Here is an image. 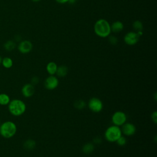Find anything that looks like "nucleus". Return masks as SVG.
Masks as SVG:
<instances>
[{
    "label": "nucleus",
    "mask_w": 157,
    "mask_h": 157,
    "mask_svg": "<svg viewBox=\"0 0 157 157\" xmlns=\"http://www.w3.org/2000/svg\"><path fill=\"white\" fill-rule=\"evenodd\" d=\"M39 77H37L36 76H34L31 78V83L34 86L35 85H37L39 83Z\"/></svg>",
    "instance_id": "393cba45"
},
{
    "label": "nucleus",
    "mask_w": 157,
    "mask_h": 157,
    "mask_svg": "<svg viewBox=\"0 0 157 157\" xmlns=\"http://www.w3.org/2000/svg\"><path fill=\"white\" fill-rule=\"evenodd\" d=\"M121 132L126 136H132L136 132V126L131 123H125L121 126Z\"/></svg>",
    "instance_id": "9d476101"
},
{
    "label": "nucleus",
    "mask_w": 157,
    "mask_h": 157,
    "mask_svg": "<svg viewBox=\"0 0 157 157\" xmlns=\"http://www.w3.org/2000/svg\"><path fill=\"white\" fill-rule=\"evenodd\" d=\"M36 142L33 139H27L23 144V147L26 150H33L36 147Z\"/></svg>",
    "instance_id": "dca6fc26"
},
{
    "label": "nucleus",
    "mask_w": 157,
    "mask_h": 157,
    "mask_svg": "<svg viewBox=\"0 0 157 157\" xmlns=\"http://www.w3.org/2000/svg\"><path fill=\"white\" fill-rule=\"evenodd\" d=\"M74 106L78 110H82V109L85 108L86 106L85 102L82 99L76 100L74 103Z\"/></svg>",
    "instance_id": "412c9836"
},
{
    "label": "nucleus",
    "mask_w": 157,
    "mask_h": 157,
    "mask_svg": "<svg viewBox=\"0 0 157 157\" xmlns=\"http://www.w3.org/2000/svg\"><path fill=\"white\" fill-rule=\"evenodd\" d=\"M109 41L112 45H116L118 42V39L114 36H109Z\"/></svg>",
    "instance_id": "5701e85b"
},
{
    "label": "nucleus",
    "mask_w": 157,
    "mask_h": 157,
    "mask_svg": "<svg viewBox=\"0 0 157 157\" xmlns=\"http://www.w3.org/2000/svg\"><path fill=\"white\" fill-rule=\"evenodd\" d=\"M57 67L58 66L55 62L50 61L47 64L46 70L50 75H54L55 74H56Z\"/></svg>",
    "instance_id": "ddd939ff"
},
{
    "label": "nucleus",
    "mask_w": 157,
    "mask_h": 157,
    "mask_svg": "<svg viewBox=\"0 0 157 157\" xmlns=\"http://www.w3.org/2000/svg\"><path fill=\"white\" fill-rule=\"evenodd\" d=\"M1 64L6 69H9L13 66V60L10 57H4L2 59Z\"/></svg>",
    "instance_id": "a211bd4d"
},
{
    "label": "nucleus",
    "mask_w": 157,
    "mask_h": 157,
    "mask_svg": "<svg viewBox=\"0 0 157 157\" xmlns=\"http://www.w3.org/2000/svg\"><path fill=\"white\" fill-rule=\"evenodd\" d=\"M35 93V88L31 83H26L21 88V93L25 98H30L33 96Z\"/></svg>",
    "instance_id": "9b49d317"
},
{
    "label": "nucleus",
    "mask_w": 157,
    "mask_h": 157,
    "mask_svg": "<svg viewBox=\"0 0 157 157\" xmlns=\"http://www.w3.org/2000/svg\"><path fill=\"white\" fill-rule=\"evenodd\" d=\"M139 37L140 36L136 32L130 31L124 35V41L125 44L128 45H134L138 42Z\"/></svg>",
    "instance_id": "0eeeda50"
},
{
    "label": "nucleus",
    "mask_w": 157,
    "mask_h": 157,
    "mask_svg": "<svg viewBox=\"0 0 157 157\" xmlns=\"http://www.w3.org/2000/svg\"><path fill=\"white\" fill-rule=\"evenodd\" d=\"M74 1H77V0H74Z\"/></svg>",
    "instance_id": "c756f323"
},
{
    "label": "nucleus",
    "mask_w": 157,
    "mask_h": 157,
    "mask_svg": "<svg viewBox=\"0 0 157 157\" xmlns=\"http://www.w3.org/2000/svg\"><path fill=\"white\" fill-rule=\"evenodd\" d=\"M10 101V97L6 93L0 94V105H8Z\"/></svg>",
    "instance_id": "6ab92c4d"
},
{
    "label": "nucleus",
    "mask_w": 157,
    "mask_h": 157,
    "mask_svg": "<svg viewBox=\"0 0 157 157\" xmlns=\"http://www.w3.org/2000/svg\"><path fill=\"white\" fill-rule=\"evenodd\" d=\"M68 73V67L64 65L58 66L56 74L59 77H64L67 75Z\"/></svg>",
    "instance_id": "4468645a"
},
{
    "label": "nucleus",
    "mask_w": 157,
    "mask_h": 157,
    "mask_svg": "<svg viewBox=\"0 0 157 157\" xmlns=\"http://www.w3.org/2000/svg\"><path fill=\"white\" fill-rule=\"evenodd\" d=\"M3 47H4V49H5L6 51L10 52V51L13 50L15 48V47H16V44H15V42L13 40H9L6 41V42L4 44Z\"/></svg>",
    "instance_id": "f3484780"
},
{
    "label": "nucleus",
    "mask_w": 157,
    "mask_h": 157,
    "mask_svg": "<svg viewBox=\"0 0 157 157\" xmlns=\"http://www.w3.org/2000/svg\"><path fill=\"white\" fill-rule=\"evenodd\" d=\"M18 50L22 54H27L33 49V44L28 40H21L18 45Z\"/></svg>",
    "instance_id": "1a4fd4ad"
},
{
    "label": "nucleus",
    "mask_w": 157,
    "mask_h": 157,
    "mask_svg": "<svg viewBox=\"0 0 157 157\" xmlns=\"http://www.w3.org/2000/svg\"><path fill=\"white\" fill-rule=\"evenodd\" d=\"M132 27L134 28V29L136 31V32H138V31H142L143 30V24L142 23L139 21V20H136L133 22L132 23Z\"/></svg>",
    "instance_id": "aec40b11"
},
{
    "label": "nucleus",
    "mask_w": 157,
    "mask_h": 157,
    "mask_svg": "<svg viewBox=\"0 0 157 157\" xmlns=\"http://www.w3.org/2000/svg\"><path fill=\"white\" fill-rule=\"evenodd\" d=\"M59 4H65L66 2H68L69 0H55Z\"/></svg>",
    "instance_id": "bb28decb"
},
{
    "label": "nucleus",
    "mask_w": 157,
    "mask_h": 157,
    "mask_svg": "<svg viewBox=\"0 0 157 157\" xmlns=\"http://www.w3.org/2000/svg\"><path fill=\"white\" fill-rule=\"evenodd\" d=\"M59 85V80L57 77L55 75H49L46 78L44 82V86L48 90L56 89Z\"/></svg>",
    "instance_id": "6e6552de"
},
{
    "label": "nucleus",
    "mask_w": 157,
    "mask_h": 157,
    "mask_svg": "<svg viewBox=\"0 0 157 157\" xmlns=\"http://www.w3.org/2000/svg\"><path fill=\"white\" fill-rule=\"evenodd\" d=\"M2 57L0 56V64H1V62H2Z\"/></svg>",
    "instance_id": "c85d7f7f"
},
{
    "label": "nucleus",
    "mask_w": 157,
    "mask_h": 157,
    "mask_svg": "<svg viewBox=\"0 0 157 157\" xmlns=\"http://www.w3.org/2000/svg\"><path fill=\"white\" fill-rule=\"evenodd\" d=\"M8 109L12 115L19 117L25 112L26 105V104L21 99H15L10 101L9 103Z\"/></svg>",
    "instance_id": "f03ea898"
},
{
    "label": "nucleus",
    "mask_w": 157,
    "mask_h": 157,
    "mask_svg": "<svg viewBox=\"0 0 157 157\" xmlns=\"http://www.w3.org/2000/svg\"><path fill=\"white\" fill-rule=\"evenodd\" d=\"M94 145L93 143L91 142H88L84 144L82 147V151L85 154H90L92 153L94 151Z\"/></svg>",
    "instance_id": "2eb2a0df"
},
{
    "label": "nucleus",
    "mask_w": 157,
    "mask_h": 157,
    "mask_svg": "<svg viewBox=\"0 0 157 157\" xmlns=\"http://www.w3.org/2000/svg\"><path fill=\"white\" fill-rule=\"evenodd\" d=\"M123 23L120 21H115L110 25L111 32L113 33H119L123 29Z\"/></svg>",
    "instance_id": "f8f14e48"
},
{
    "label": "nucleus",
    "mask_w": 157,
    "mask_h": 157,
    "mask_svg": "<svg viewBox=\"0 0 157 157\" xmlns=\"http://www.w3.org/2000/svg\"><path fill=\"white\" fill-rule=\"evenodd\" d=\"M89 109L94 113H99L102 111L104 107L102 101L98 98H91L88 103Z\"/></svg>",
    "instance_id": "39448f33"
},
{
    "label": "nucleus",
    "mask_w": 157,
    "mask_h": 157,
    "mask_svg": "<svg viewBox=\"0 0 157 157\" xmlns=\"http://www.w3.org/2000/svg\"><path fill=\"white\" fill-rule=\"evenodd\" d=\"M127 115L123 111L118 110L115 112L112 116V122L113 124L117 126H121L126 122Z\"/></svg>",
    "instance_id": "423d86ee"
},
{
    "label": "nucleus",
    "mask_w": 157,
    "mask_h": 157,
    "mask_svg": "<svg viewBox=\"0 0 157 157\" xmlns=\"http://www.w3.org/2000/svg\"><path fill=\"white\" fill-rule=\"evenodd\" d=\"M121 135L122 132L120 127L113 124L106 129L104 133V137L108 142H115Z\"/></svg>",
    "instance_id": "20e7f679"
},
{
    "label": "nucleus",
    "mask_w": 157,
    "mask_h": 157,
    "mask_svg": "<svg viewBox=\"0 0 157 157\" xmlns=\"http://www.w3.org/2000/svg\"><path fill=\"white\" fill-rule=\"evenodd\" d=\"M32 1H33V2H39V1H40V0H31Z\"/></svg>",
    "instance_id": "cd10ccee"
},
{
    "label": "nucleus",
    "mask_w": 157,
    "mask_h": 157,
    "mask_svg": "<svg viewBox=\"0 0 157 157\" xmlns=\"http://www.w3.org/2000/svg\"><path fill=\"white\" fill-rule=\"evenodd\" d=\"M94 31L95 34L100 37L105 38L109 37L111 33L110 25L105 19H99L94 23Z\"/></svg>",
    "instance_id": "f257e3e1"
},
{
    "label": "nucleus",
    "mask_w": 157,
    "mask_h": 157,
    "mask_svg": "<svg viewBox=\"0 0 157 157\" xmlns=\"http://www.w3.org/2000/svg\"><path fill=\"white\" fill-rule=\"evenodd\" d=\"M151 117L152 121H153L155 124H156V123H157V112H156V110H155V111L151 113Z\"/></svg>",
    "instance_id": "b1692460"
},
{
    "label": "nucleus",
    "mask_w": 157,
    "mask_h": 157,
    "mask_svg": "<svg viewBox=\"0 0 157 157\" xmlns=\"http://www.w3.org/2000/svg\"><path fill=\"white\" fill-rule=\"evenodd\" d=\"M102 142V139L100 137H96L94 139H93V142L94 144H101Z\"/></svg>",
    "instance_id": "a878e982"
},
{
    "label": "nucleus",
    "mask_w": 157,
    "mask_h": 157,
    "mask_svg": "<svg viewBox=\"0 0 157 157\" xmlns=\"http://www.w3.org/2000/svg\"><path fill=\"white\" fill-rule=\"evenodd\" d=\"M117 144V145H119V146H124L126 144V143H127V140H126V138L124 137V136H121L117 140V141L115 142Z\"/></svg>",
    "instance_id": "4be33fe9"
},
{
    "label": "nucleus",
    "mask_w": 157,
    "mask_h": 157,
    "mask_svg": "<svg viewBox=\"0 0 157 157\" xmlns=\"http://www.w3.org/2000/svg\"><path fill=\"white\" fill-rule=\"evenodd\" d=\"M17 128L13 122L7 121L0 124V135L4 138H11L17 132Z\"/></svg>",
    "instance_id": "7ed1b4c3"
}]
</instances>
